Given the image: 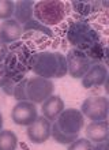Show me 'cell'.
<instances>
[{
    "instance_id": "obj_1",
    "label": "cell",
    "mask_w": 109,
    "mask_h": 150,
    "mask_svg": "<svg viewBox=\"0 0 109 150\" xmlns=\"http://www.w3.org/2000/svg\"><path fill=\"white\" fill-rule=\"evenodd\" d=\"M67 40L75 49L85 52L94 63H101L105 59L106 49L101 44V37L86 22H74L70 25L67 32Z\"/></svg>"
},
{
    "instance_id": "obj_2",
    "label": "cell",
    "mask_w": 109,
    "mask_h": 150,
    "mask_svg": "<svg viewBox=\"0 0 109 150\" xmlns=\"http://www.w3.org/2000/svg\"><path fill=\"white\" fill-rule=\"evenodd\" d=\"M85 126V116L75 108H67L59 117L52 122L51 137L60 145H70L78 139L81 130Z\"/></svg>"
},
{
    "instance_id": "obj_3",
    "label": "cell",
    "mask_w": 109,
    "mask_h": 150,
    "mask_svg": "<svg viewBox=\"0 0 109 150\" xmlns=\"http://www.w3.org/2000/svg\"><path fill=\"white\" fill-rule=\"evenodd\" d=\"M30 71L45 79H59L67 74L66 56L60 52L44 51L33 53L30 59Z\"/></svg>"
},
{
    "instance_id": "obj_4",
    "label": "cell",
    "mask_w": 109,
    "mask_h": 150,
    "mask_svg": "<svg viewBox=\"0 0 109 150\" xmlns=\"http://www.w3.org/2000/svg\"><path fill=\"white\" fill-rule=\"evenodd\" d=\"M66 4L59 0H44L34 4L33 15L35 21L45 26L57 25L66 18Z\"/></svg>"
},
{
    "instance_id": "obj_5",
    "label": "cell",
    "mask_w": 109,
    "mask_h": 150,
    "mask_svg": "<svg viewBox=\"0 0 109 150\" xmlns=\"http://www.w3.org/2000/svg\"><path fill=\"white\" fill-rule=\"evenodd\" d=\"M33 53L23 44L14 42L11 48H8V53L3 63L11 75L14 74H26L30 71V59Z\"/></svg>"
},
{
    "instance_id": "obj_6",
    "label": "cell",
    "mask_w": 109,
    "mask_h": 150,
    "mask_svg": "<svg viewBox=\"0 0 109 150\" xmlns=\"http://www.w3.org/2000/svg\"><path fill=\"white\" fill-rule=\"evenodd\" d=\"M53 83L51 79H45L41 76L27 78L26 82V98L33 104H42L53 94Z\"/></svg>"
},
{
    "instance_id": "obj_7",
    "label": "cell",
    "mask_w": 109,
    "mask_h": 150,
    "mask_svg": "<svg viewBox=\"0 0 109 150\" xmlns=\"http://www.w3.org/2000/svg\"><path fill=\"white\" fill-rule=\"evenodd\" d=\"M109 101L102 96H90L82 103L81 113L91 122H104L108 120Z\"/></svg>"
},
{
    "instance_id": "obj_8",
    "label": "cell",
    "mask_w": 109,
    "mask_h": 150,
    "mask_svg": "<svg viewBox=\"0 0 109 150\" xmlns=\"http://www.w3.org/2000/svg\"><path fill=\"white\" fill-rule=\"evenodd\" d=\"M66 62H67V74H70L75 79L83 78V75L89 71L94 64H98L94 63L85 52L78 51L75 48H72L67 53Z\"/></svg>"
},
{
    "instance_id": "obj_9",
    "label": "cell",
    "mask_w": 109,
    "mask_h": 150,
    "mask_svg": "<svg viewBox=\"0 0 109 150\" xmlns=\"http://www.w3.org/2000/svg\"><path fill=\"white\" fill-rule=\"evenodd\" d=\"M11 117L14 120V123H16V124L29 127L38 117L37 107H35V104L30 103V101H19L15 107L12 108Z\"/></svg>"
},
{
    "instance_id": "obj_10",
    "label": "cell",
    "mask_w": 109,
    "mask_h": 150,
    "mask_svg": "<svg viewBox=\"0 0 109 150\" xmlns=\"http://www.w3.org/2000/svg\"><path fill=\"white\" fill-rule=\"evenodd\" d=\"M27 138L33 143H44L51 138L52 123L44 116H38L34 123L27 127Z\"/></svg>"
},
{
    "instance_id": "obj_11",
    "label": "cell",
    "mask_w": 109,
    "mask_h": 150,
    "mask_svg": "<svg viewBox=\"0 0 109 150\" xmlns=\"http://www.w3.org/2000/svg\"><path fill=\"white\" fill-rule=\"evenodd\" d=\"M108 81V68L104 64H94L82 78V86L85 89H96L105 85Z\"/></svg>"
},
{
    "instance_id": "obj_12",
    "label": "cell",
    "mask_w": 109,
    "mask_h": 150,
    "mask_svg": "<svg viewBox=\"0 0 109 150\" xmlns=\"http://www.w3.org/2000/svg\"><path fill=\"white\" fill-rule=\"evenodd\" d=\"M22 33V25L18 23L15 19H7L0 23V41L6 45L16 42Z\"/></svg>"
},
{
    "instance_id": "obj_13",
    "label": "cell",
    "mask_w": 109,
    "mask_h": 150,
    "mask_svg": "<svg viewBox=\"0 0 109 150\" xmlns=\"http://www.w3.org/2000/svg\"><path fill=\"white\" fill-rule=\"evenodd\" d=\"M109 138V124L108 120L104 122H91L86 127V139L91 143H101Z\"/></svg>"
},
{
    "instance_id": "obj_14",
    "label": "cell",
    "mask_w": 109,
    "mask_h": 150,
    "mask_svg": "<svg viewBox=\"0 0 109 150\" xmlns=\"http://www.w3.org/2000/svg\"><path fill=\"white\" fill-rule=\"evenodd\" d=\"M66 109L64 107V101L62 100V97L52 94L48 100H45L42 103L41 111H42V116L45 119H48L49 122H54L59 117V115L62 113Z\"/></svg>"
},
{
    "instance_id": "obj_15",
    "label": "cell",
    "mask_w": 109,
    "mask_h": 150,
    "mask_svg": "<svg viewBox=\"0 0 109 150\" xmlns=\"http://www.w3.org/2000/svg\"><path fill=\"white\" fill-rule=\"evenodd\" d=\"M33 10H34V3L30 1V0H19V1H15L14 19L23 26L29 21L33 19Z\"/></svg>"
},
{
    "instance_id": "obj_16",
    "label": "cell",
    "mask_w": 109,
    "mask_h": 150,
    "mask_svg": "<svg viewBox=\"0 0 109 150\" xmlns=\"http://www.w3.org/2000/svg\"><path fill=\"white\" fill-rule=\"evenodd\" d=\"M18 137L11 130L0 131V150H16Z\"/></svg>"
},
{
    "instance_id": "obj_17",
    "label": "cell",
    "mask_w": 109,
    "mask_h": 150,
    "mask_svg": "<svg viewBox=\"0 0 109 150\" xmlns=\"http://www.w3.org/2000/svg\"><path fill=\"white\" fill-rule=\"evenodd\" d=\"M72 7H74V11L78 12L79 15L87 16L97 11L100 3L97 1H72Z\"/></svg>"
},
{
    "instance_id": "obj_18",
    "label": "cell",
    "mask_w": 109,
    "mask_h": 150,
    "mask_svg": "<svg viewBox=\"0 0 109 150\" xmlns=\"http://www.w3.org/2000/svg\"><path fill=\"white\" fill-rule=\"evenodd\" d=\"M22 30H23V32H40V33H44V34L48 37L54 36L53 32H52L48 26L40 23L38 21H35V19H31V21H29L26 25H23V26H22Z\"/></svg>"
},
{
    "instance_id": "obj_19",
    "label": "cell",
    "mask_w": 109,
    "mask_h": 150,
    "mask_svg": "<svg viewBox=\"0 0 109 150\" xmlns=\"http://www.w3.org/2000/svg\"><path fill=\"white\" fill-rule=\"evenodd\" d=\"M15 11V1L11 0H0V19H12Z\"/></svg>"
},
{
    "instance_id": "obj_20",
    "label": "cell",
    "mask_w": 109,
    "mask_h": 150,
    "mask_svg": "<svg viewBox=\"0 0 109 150\" xmlns=\"http://www.w3.org/2000/svg\"><path fill=\"white\" fill-rule=\"evenodd\" d=\"M26 82L27 78H23L14 89V93H12V97L19 103V101H27L26 98Z\"/></svg>"
},
{
    "instance_id": "obj_21",
    "label": "cell",
    "mask_w": 109,
    "mask_h": 150,
    "mask_svg": "<svg viewBox=\"0 0 109 150\" xmlns=\"http://www.w3.org/2000/svg\"><path fill=\"white\" fill-rule=\"evenodd\" d=\"M93 143L86 138H78L72 143H70L68 150H93Z\"/></svg>"
},
{
    "instance_id": "obj_22",
    "label": "cell",
    "mask_w": 109,
    "mask_h": 150,
    "mask_svg": "<svg viewBox=\"0 0 109 150\" xmlns=\"http://www.w3.org/2000/svg\"><path fill=\"white\" fill-rule=\"evenodd\" d=\"M23 78H25V74H14L11 78H10V81L7 82V85L3 87L4 93H6V94H8V96H12L15 86H16V85H18V83H19Z\"/></svg>"
},
{
    "instance_id": "obj_23",
    "label": "cell",
    "mask_w": 109,
    "mask_h": 150,
    "mask_svg": "<svg viewBox=\"0 0 109 150\" xmlns=\"http://www.w3.org/2000/svg\"><path fill=\"white\" fill-rule=\"evenodd\" d=\"M11 76H12L11 72L7 70L6 64L0 63V87H1V89L7 85V82L10 81V78H11Z\"/></svg>"
},
{
    "instance_id": "obj_24",
    "label": "cell",
    "mask_w": 109,
    "mask_h": 150,
    "mask_svg": "<svg viewBox=\"0 0 109 150\" xmlns=\"http://www.w3.org/2000/svg\"><path fill=\"white\" fill-rule=\"evenodd\" d=\"M7 53H8V47L4 42L0 41V63H3V60L6 59Z\"/></svg>"
},
{
    "instance_id": "obj_25",
    "label": "cell",
    "mask_w": 109,
    "mask_h": 150,
    "mask_svg": "<svg viewBox=\"0 0 109 150\" xmlns=\"http://www.w3.org/2000/svg\"><path fill=\"white\" fill-rule=\"evenodd\" d=\"M93 150H108V141L101 143H96L93 146Z\"/></svg>"
},
{
    "instance_id": "obj_26",
    "label": "cell",
    "mask_w": 109,
    "mask_h": 150,
    "mask_svg": "<svg viewBox=\"0 0 109 150\" xmlns=\"http://www.w3.org/2000/svg\"><path fill=\"white\" fill-rule=\"evenodd\" d=\"M1 128H3V115L0 112V131H1Z\"/></svg>"
}]
</instances>
